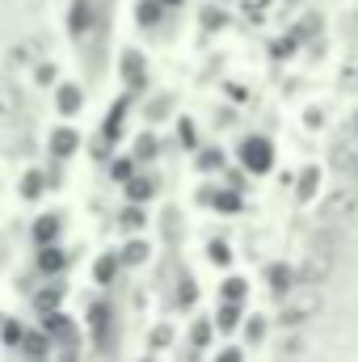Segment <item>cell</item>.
<instances>
[{
  "label": "cell",
  "instance_id": "cell-4",
  "mask_svg": "<svg viewBox=\"0 0 358 362\" xmlns=\"http://www.w3.org/2000/svg\"><path fill=\"white\" fill-rule=\"evenodd\" d=\"M329 274H333V253H329V249H312V253L304 257V266H299V282H308V286H325Z\"/></svg>",
  "mask_w": 358,
  "mask_h": 362
},
{
  "label": "cell",
  "instance_id": "cell-9",
  "mask_svg": "<svg viewBox=\"0 0 358 362\" xmlns=\"http://www.w3.org/2000/svg\"><path fill=\"white\" fill-rule=\"evenodd\" d=\"M17 110H21V89L0 76V118H13Z\"/></svg>",
  "mask_w": 358,
  "mask_h": 362
},
{
  "label": "cell",
  "instance_id": "cell-27",
  "mask_svg": "<svg viewBox=\"0 0 358 362\" xmlns=\"http://www.w3.org/2000/svg\"><path fill=\"white\" fill-rule=\"evenodd\" d=\"M118 262H122L118 253H114V257H101V262H97V278H101V282H110V278H114V270H118Z\"/></svg>",
  "mask_w": 358,
  "mask_h": 362
},
{
  "label": "cell",
  "instance_id": "cell-6",
  "mask_svg": "<svg viewBox=\"0 0 358 362\" xmlns=\"http://www.w3.org/2000/svg\"><path fill=\"white\" fill-rule=\"evenodd\" d=\"M329 165H333L342 177L350 181V185H358V148H350V144H337V148H333V156H329Z\"/></svg>",
  "mask_w": 358,
  "mask_h": 362
},
{
  "label": "cell",
  "instance_id": "cell-31",
  "mask_svg": "<svg viewBox=\"0 0 358 362\" xmlns=\"http://www.w3.org/2000/svg\"><path fill=\"white\" fill-rule=\"evenodd\" d=\"M178 303H194V278L185 274L181 278V291H178Z\"/></svg>",
  "mask_w": 358,
  "mask_h": 362
},
{
  "label": "cell",
  "instance_id": "cell-24",
  "mask_svg": "<svg viewBox=\"0 0 358 362\" xmlns=\"http://www.w3.org/2000/svg\"><path fill=\"white\" fill-rule=\"evenodd\" d=\"M135 156H139V160H152V156H156V139H152V135H139V139H135Z\"/></svg>",
  "mask_w": 358,
  "mask_h": 362
},
{
  "label": "cell",
  "instance_id": "cell-19",
  "mask_svg": "<svg viewBox=\"0 0 358 362\" xmlns=\"http://www.w3.org/2000/svg\"><path fill=\"white\" fill-rule=\"evenodd\" d=\"M21 346H25V358H47V350H51V346H47V333H34V337H25V341H21Z\"/></svg>",
  "mask_w": 358,
  "mask_h": 362
},
{
  "label": "cell",
  "instance_id": "cell-38",
  "mask_svg": "<svg viewBox=\"0 0 358 362\" xmlns=\"http://www.w3.org/2000/svg\"><path fill=\"white\" fill-rule=\"evenodd\" d=\"M178 135H181V144H185V148L194 144V127H190V122H181V131H178Z\"/></svg>",
  "mask_w": 358,
  "mask_h": 362
},
{
  "label": "cell",
  "instance_id": "cell-1",
  "mask_svg": "<svg viewBox=\"0 0 358 362\" xmlns=\"http://www.w3.org/2000/svg\"><path fill=\"white\" fill-rule=\"evenodd\" d=\"M321 308H325V295H321V286H308V282H299V286H291V291L282 295L278 325H282V329H299V325L316 320V316H321Z\"/></svg>",
  "mask_w": 358,
  "mask_h": 362
},
{
  "label": "cell",
  "instance_id": "cell-16",
  "mask_svg": "<svg viewBox=\"0 0 358 362\" xmlns=\"http://www.w3.org/2000/svg\"><path fill=\"white\" fill-rule=\"evenodd\" d=\"M118 257H122V266H144L148 262V245L144 240H131V245H122Z\"/></svg>",
  "mask_w": 358,
  "mask_h": 362
},
{
  "label": "cell",
  "instance_id": "cell-29",
  "mask_svg": "<svg viewBox=\"0 0 358 362\" xmlns=\"http://www.w3.org/2000/svg\"><path fill=\"white\" fill-rule=\"evenodd\" d=\"M59 295H64V286H51V291H42V295H38V308H42V312H51V308L59 303Z\"/></svg>",
  "mask_w": 358,
  "mask_h": 362
},
{
  "label": "cell",
  "instance_id": "cell-37",
  "mask_svg": "<svg viewBox=\"0 0 358 362\" xmlns=\"http://www.w3.org/2000/svg\"><path fill=\"white\" fill-rule=\"evenodd\" d=\"M114 177H118V181H131V160H114Z\"/></svg>",
  "mask_w": 358,
  "mask_h": 362
},
{
  "label": "cell",
  "instance_id": "cell-40",
  "mask_svg": "<svg viewBox=\"0 0 358 362\" xmlns=\"http://www.w3.org/2000/svg\"><path fill=\"white\" fill-rule=\"evenodd\" d=\"M346 135H350V139H358V110L350 114V122H346Z\"/></svg>",
  "mask_w": 358,
  "mask_h": 362
},
{
  "label": "cell",
  "instance_id": "cell-28",
  "mask_svg": "<svg viewBox=\"0 0 358 362\" xmlns=\"http://www.w3.org/2000/svg\"><path fill=\"white\" fill-rule=\"evenodd\" d=\"M211 262H215V266H228V262H232V253H228L224 240H211Z\"/></svg>",
  "mask_w": 358,
  "mask_h": 362
},
{
  "label": "cell",
  "instance_id": "cell-2",
  "mask_svg": "<svg viewBox=\"0 0 358 362\" xmlns=\"http://www.w3.org/2000/svg\"><path fill=\"white\" fill-rule=\"evenodd\" d=\"M358 215V185H337L321 198V223H346Z\"/></svg>",
  "mask_w": 358,
  "mask_h": 362
},
{
  "label": "cell",
  "instance_id": "cell-5",
  "mask_svg": "<svg viewBox=\"0 0 358 362\" xmlns=\"http://www.w3.org/2000/svg\"><path fill=\"white\" fill-rule=\"evenodd\" d=\"M93 25H97V0H72V17H68L72 38H85Z\"/></svg>",
  "mask_w": 358,
  "mask_h": 362
},
{
  "label": "cell",
  "instance_id": "cell-41",
  "mask_svg": "<svg viewBox=\"0 0 358 362\" xmlns=\"http://www.w3.org/2000/svg\"><path fill=\"white\" fill-rule=\"evenodd\" d=\"M215 362H241V350H224Z\"/></svg>",
  "mask_w": 358,
  "mask_h": 362
},
{
  "label": "cell",
  "instance_id": "cell-14",
  "mask_svg": "<svg viewBox=\"0 0 358 362\" xmlns=\"http://www.w3.org/2000/svg\"><path fill=\"white\" fill-rule=\"evenodd\" d=\"M34 59H38V42H34V38L17 42V47L8 51V64H13V68H25V64H34Z\"/></svg>",
  "mask_w": 358,
  "mask_h": 362
},
{
  "label": "cell",
  "instance_id": "cell-17",
  "mask_svg": "<svg viewBox=\"0 0 358 362\" xmlns=\"http://www.w3.org/2000/svg\"><path fill=\"white\" fill-rule=\"evenodd\" d=\"M316 181H321V173H316V169H304V177H299V189H295V198H299V202H312V198H316Z\"/></svg>",
  "mask_w": 358,
  "mask_h": 362
},
{
  "label": "cell",
  "instance_id": "cell-34",
  "mask_svg": "<svg viewBox=\"0 0 358 362\" xmlns=\"http://www.w3.org/2000/svg\"><path fill=\"white\" fill-rule=\"evenodd\" d=\"M122 68H127V76L139 85V55H127V59H122Z\"/></svg>",
  "mask_w": 358,
  "mask_h": 362
},
{
  "label": "cell",
  "instance_id": "cell-13",
  "mask_svg": "<svg viewBox=\"0 0 358 362\" xmlns=\"http://www.w3.org/2000/svg\"><path fill=\"white\" fill-rule=\"evenodd\" d=\"M42 329H47V337H64V341H72V337H76L64 312H47V320H42Z\"/></svg>",
  "mask_w": 358,
  "mask_h": 362
},
{
  "label": "cell",
  "instance_id": "cell-25",
  "mask_svg": "<svg viewBox=\"0 0 358 362\" xmlns=\"http://www.w3.org/2000/svg\"><path fill=\"white\" fill-rule=\"evenodd\" d=\"M224 299L241 303V299H245V278H228V282H224Z\"/></svg>",
  "mask_w": 358,
  "mask_h": 362
},
{
  "label": "cell",
  "instance_id": "cell-11",
  "mask_svg": "<svg viewBox=\"0 0 358 362\" xmlns=\"http://www.w3.org/2000/svg\"><path fill=\"white\" fill-rule=\"evenodd\" d=\"M55 101H59V110H64V114H76V110L85 105V93H81V85H59Z\"/></svg>",
  "mask_w": 358,
  "mask_h": 362
},
{
  "label": "cell",
  "instance_id": "cell-36",
  "mask_svg": "<svg viewBox=\"0 0 358 362\" xmlns=\"http://www.w3.org/2000/svg\"><path fill=\"white\" fill-rule=\"evenodd\" d=\"M202 21H207V30H215V25H224V13H219V8H207Z\"/></svg>",
  "mask_w": 358,
  "mask_h": 362
},
{
  "label": "cell",
  "instance_id": "cell-15",
  "mask_svg": "<svg viewBox=\"0 0 358 362\" xmlns=\"http://www.w3.org/2000/svg\"><path fill=\"white\" fill-rule=\"evenodd\" d=\"M152 194H156V181L152 177H131L127 181V198H131V202H144V198H152Z\"/></svg>",
  "mask_w": 358,
  "mask_h": 362
},
{
  "label": "cell",
  "instance_id": "cell-26",
  "mask_svg": "<svg viewBox=\"0 0 358 362\" xmlns=\"http://www.w3.org/2000/svg\"><path fill=\"white\" fill-rule=\"evenodd\" d=\"M0 333H4V341H8V346H21V341H25V329H21V325H13V320H4V325H0Z\"/></svg>",
  "mask_w": 358,
  "mask_h": 362
},
{
  "label": "cell",
  "instance_id": "cell-22",
  "mask_svg": "<svg viewBox=\"0 0 358 362\" xmlns=\"http://www.w3.org/2000/svg\"><path fill=\"white\" fill-rule=\"evenodd\" d=\"M156 21H161V4H156V0H144V4H139V25L148 30V25H156Z\"/></svg>",
  "mask_w": 358,
  "mask_h": 362
},
{
  "label": "cell",
  "instance_id": "cell-3",
  "mask_svg": "<svg viewBox=\"0 0 358 362\" xmlns=\"http://www.w3.org/2000/svg\"><path fill=\"white\" fill-rule=\"evenodd\" d=\"M241 165L249 173H270L274 169V144H270L266 135H249L241 144Z\"/></svg>",
  "mask_w": 358,
  "mask_h": 362
},
{
  "label": "cell",
  "instance_id": "cell-21",
  "mask_svg": "<svg viewBox=\"0 0 358 362\" xmlns=\"http://www.w3.org/2000/svg\"><path fill=\"white\" fill-rule=\"evenodd\" d=\"M42 185H47L42 173H25V181H21V198H38V194H42Z\"/></svg>",
  "mask_w": 358,
  "mask_h": 362
},
{
  "label": "cell",
  "instance_id": "cell-20",
  "mask_svg": "<svg viewBox=\"0 0 358 362\" xmlns=\"http://www.w3.org/2000/svg\"><path fill=\"white\" fill-rule=\"evenodd\" d=\"M118 223H122V228H127V232H139V228H144V223H148V219H144V211H139V206H127V211H122V215H118Z\"/></svg>",
  "mask_w": 358,
  "mask_h": 362
},
{
  "label": "cell",
  "instance_id": "cell-32",
  "mask_svg": "<svg viewBox=\"0 0 358 362\" xmlns=\"http://www.w3.org/2000/svg\"><path fill=\"white\" fill-rule=\"evenodd\" d=\"M34 76H38V85H51V81H55V64H38Z\"/></svg>",
  "mask_w": 358,
  "mask_h": 362
},
{
  "label": "cell",
  "instance_id": "cell-42",
  "mask_svg": "<svg viewBox=\"0 0 358 362\" xmlns=\"http://www.w3.org/2000/svg\"><path fill=\"white\" fill-rule=\"evenodd\" d=\"M165 4H178V0H165Z\"/></svg>",
  "mask_w": 358,
  "mask_h": 362
},
{
  "label": "cell",
  "instance_id": "cell-39",
  "mask_svg": "<svg viewBox=\"0 0 358 362\" xmlns=\"http://www.w3.org/2000/svg\"><path fill=\"white\" fill-rule=\"evenodd\" d=\"M299 354V341H282V358H295Z\"/></svg>",
  "mask_w": 358,
  "mask_h": 362
},
{
  "label": "cell",
  "instance_id": "cell-10",
  "mask_svg": "<svg viewBox=\"0 0 358 362\" xmlns=\"http://www.w3.org/2000/svg\"><path fill=\"white\" fill-rule=\"evenodd\" d=\"M64 266H68V257H64L55 245H42V249H38V270L42 274H59Z\"/></svg>",
  "mask_w": 358,
  "mask_h": 362
},
{
  "label": "cell",
  "instance_id": "cell-12",
  "mask_svg": "<svg viewBox=\"0 0 358 362\" xmlns=\"http://www.w3.org/2000/svg\"><path fill=\"white\" fill-rule=\"evenodd\" d=\"M55 236H59V215L34 219V240H38V245H55Z\"/></svg>",
  "mask_w": 358,
  "mask_h": 362
},
{
  "label": "cell",
  "instance_id": "cell-33",
  "mask_svg": "<svg viewBox=\"0 0 358 362\" xmlns=\"http://www.w3.org/2000/svg\"><path fill=\"white\" fill-rule=\"evenodd\" d=\"M211 202H215V206H224V211H236V206H241V198H236V194H215Z\"/></svg>",
  "mask_w": 358,
  "mask_h": 362
},
{
  "label": "cell",
  "instance_id": "cell-8",
  "mask_svg": "<svg viewBox=\"0 0 358 362\" xmlns=\"http://www.w3.org/2000/svg\"><path fill=\"white\" fill-rule=\"evenodd\" d=\"M266 278H270V291H274V295H287V291L299 282V270H291V266H270Z\"/></svg>",
  "mask_w": 358,
  "mask_h": 362
},
{
  "label": "cell",
  "instance_id": "cell-7",
  "mask_svg": "<svg viewBox=\"0 0 358 362\" xmlns=\"http://www.w3.org/2000/svg\"><path fill=\"white\" fill-rule=\"evenodd\" d=\"M76 144H81V135H76L72 127H55V131H51V152H55V156H72Z\"/></svg>",
  "mask_w": 358,
  "mask_h": 362
},
{
  "label": "cell",
  "instance_id": "cell-23",
  "mask_svg": "<svg viewBox=\"0 0 358 362\" xmlns=\"http://www.w3.org/2000/svg\"><path fill=\"white\" fill-rule=\"evenodd\" d=\"M122 114H127V105H122V101H118V105H114V110H110V118H105V135H110V139H114V135H118V131H122Z\"/></svg>",
  "mask_w": 358,
  "mask_h": 362
},
{
  "label": "cell",
  "instance_id": "cell-35",
  "mask_svg": "<svg viewBox=\"0 0 358 362\" xmlns=\"http://www.w3.org/2000/svg\"><path fill=\"white\" fill-rule=\"evenodd\" d=\"M245 333H249V341H262V333H266V325H262V316H253Z\"/></svg>",
  "mask_w": 358,
  "mask_h": 362
},
{
  "label": "cell",
  "instance_id": "cell-18",
  "mask_svg": "<svg viewBox=\"0 0 358 362\" xmlns=\"http://www.w3.org/2000/svg\"><path fill=\"white\" fill-rule=\"evenodd\" d=\"M215 325H219L224 333H228V329H236V325H241V308H236L232 299H224V308H219V316H215Z\"/></svg>",
  "mask_w": 358,
  "mask_h": 362
},
{
  "label": "cell",
  "instance_id": "cell-30",
  "mask_svg": "<svg viewBox=\"0 0 358 362\" xmlns=\"http://www.w3.org/2000/svg\"><path fill=\"white\" fill-rule=\"evenodd\" d=\"M198 165H202V169H224V152H202Z\"/></svg>",
  "mask_w": 358,
  "mask_h": 362
}]
</instances>
